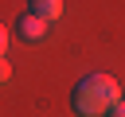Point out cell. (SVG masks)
<instances>
[{"label":"cell","mask_w":125,"mask_h":117,"mask_svg":"<svg viewBox=\"0 0 125 117\" xmlns=\"http://www.w3.org/2000/svg\"><path fill=\"white\" fill-rule=\"evenodd\" d=\"M12 82V66H8V58H0V86H8Z\"/></svg>","instance_id":"5"},{"label":"cell","mask_w":125,"mask_h":117,"mask_svg":"<svg viewBox=\"0 0 125 117\" xmlns=\"http://www.w3.org/2000/svg\"><path fill=\"white\" fill-rule=\"evenodd\" d=\"M113 101H117V82L109 74H86L70 90V105L78 117H102Z\"/></svg>","instance_id":"1"},{"label":"cell","mask_w":125,"mask_h":117,"mask_svg":"<svg viewBox=\"0 0 125 117\" xmlns=\"http://www.w3.org/2000/svg\"><path fill=\"white\" fill-rule=\"evenodd\" d=\"M8 55V31H4V23H0V58Z\"/></svg>","instance_id":"6"},{"label":"cell","mask_w":125,"mask_h":117,"mask_svg":"<svg viewBox=\"0 0 125 117\" xmlns=\"http://www.w3.org/2000/svg\"><path fill=\"white\" fill-rule=\"evenodd\" d=\"M31 4V16L39 20H59L62 16V0H27Z\"/></svg>","instance_id":"3"},{"label":"cell","mask_w":125,"mask_h":117,"mask_svg":"<svg viewBox=\"0 0 125 117\" xmlns=\"http://www.w3.org/2000/svg\"><path fill=\"white\" fill-rule=\"evenodd\" d=\"M16 35H20L23 43H39V39L47 35V20H39V16H31V12H27V16H20V20H16Z\"/></svg>","instance_id":"2"},{"label":"cell","mask_w":125,"mask_h":117,"mask_svg":"<svg viewBox=\"0 0 125 117\" xmlns=\"http://www.w3.org/2000/svg\"><path fill=\"white\" fill-rule=\"evenodd\" d=\"M102 117H125V101H121V98H117V101H113V105H109V109H105V113H102Z\"/></svg>","instance_id":"4"}]
</instances>
